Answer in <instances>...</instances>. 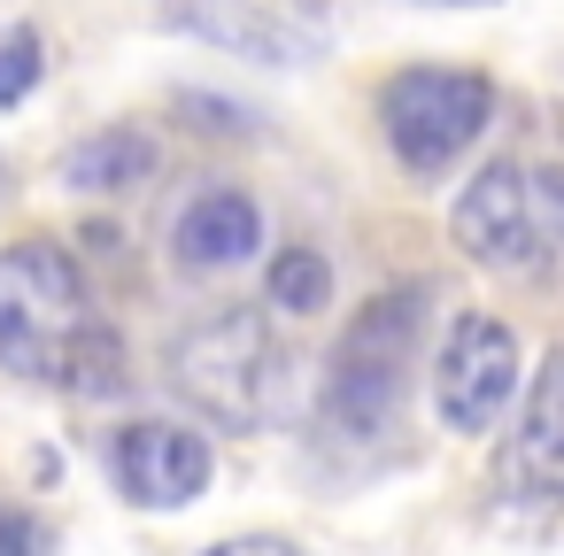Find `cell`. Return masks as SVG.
<instances>
[{
	"label": "cell",
	"instance_id": "obj_1",
	"mask_svg": "<svg viewBox=\"0 0 564 556\" xmlns=\"http://www.w3.org/2000/svg\"><path fill=\"white\" fill-rule=\"evenodd\" d=\"M0 371H17L32 386H63V394L124 386V340L101 325L78 255L55 240L0 248Z\"/></svg>",
	"mask_w": 564,
	"mask_h": 556
},
{
	"label": "cell",
	"instance_id": "obj_2",
	"mask_svg": "<svg viewBox=\"0 0 564 556\" xmlns=\"http://www.w3.org/2000/svg\"><path fill=\"white\" fill-rule=\"evenodd\" d=\"M171 386L225 433H263L294 394V356L263 309H209L171 348Z\"/></svg>",
	"mask_w": 564,
	"mask_h": 556
},
{
	"label": "cell",
	"instance_id": "obj_3",
	"mask_svg": "<svg viewBox=\"0 0 564 556\" xmlns=\"http://www.w3.org/2000/svg\"><path fill=\"white\" fill-rule=\"evenodd\" d=\"M456 248L495 279H541L564 255V171L556 163H487L456 209Z\"/></svg>",
	"mask_w": 564,
	"mask_h": 556
},
{
	"label": "cell",
	"instance_id": "obj_4",
	"mask_svg": "<svg viewBox=\"0 0 564 556\" xmlns=\"http://www.w3.org/2000/svg\"><path fill=\"white\" fill-rule=\"evenodd\" d=\"M417 325H425V286L371 294V302L348 317L340 356H333V379H325V417H333L340 433L379 440V433L402 417V386H410Z\"/></svg>",
	"mask_w": 564,
	"mask_h": 556
},
{
	"label": "cell",
	"instance_id": "obj_5",
	"mask_svg": "<svg viewBox=\"0 0 564 556\" xmlns=\"http://www.w3.org/2000/svg\"><path fill=\"white\" fill-rule=\"evenodd\" d=\"M495 117V86L479 70H448V63H417L394 70L379 86V132L410 171H448Z\"/></svg>",
	"mask_w": 564,
	"mask_h": 556
},
{
	"label": "cell",
	"instance_id": "obj_6",
	"mask_svg": "<svg viewBox=\"0 0 564 556\" xmlns=\"http://www.w3.org/2000/svg\"><path fill=\"white\" fill-rule=\"evenodd\" d=\"M518 394V340L502 317H456V332L441 340V371H433V402L448 433H495V417Z\"/></svg>",
	"mask_w": 564,
	"mask_h": 556
},
{
	"label": "cell",
	"instance_id": "obj_7",
	"mask_svg": "<svg viewBox=\"0 0 564 556\" xmlns=\"http://www.w3.org/2000/svg\"><path fill=\"white\" fill-rule=\"evenodd\" d=\"M171 24L225 47V55H248V63H310L325 47V9L317 0H171Z\"/></svg>",
	"mask_w": 564,
	"mask_h": 556
},
{
	"label": "cell",
	"instance_id": "obj_8",
	"mask_svg": "<svg viewBox=\"0 0 564 556\" xmlns=\"http://www.w3.org/2000/svg\"><path fill=\"white\" fill-rule=\"evenodd\" d=\"M495 487L510 502L564 510V348L541 356V371L525 386V410H518V425L495 448Z\"/></svg>",
	"mask_w": 564,
	"mask_h": 556
},
{
	"label": "cell",
	"instance_id": "obj_9",
	"mask_svg": "<svg viewBox=\"0 0 564 556\" xmlns=\"http://www.w3.org/2000/svg\"><path fill=\"white\" fill-rule=\"evenodd\" d=\"M109 471H117L124 502H140V510H186L209 487L217 456H209L202 433H186L171 417H140V425H124L109 440Z\"/></svg>",
	"mask_w": 564,
	"mask_h": 556
},
{
	"label": "cell",
	"instance_id": "obj_10",
	"mask_svg": "<svg viewBox=\"0 0 564 556\" xmlns=\"http://www.w3.org/2000/svg\"><path fill=\"white\" fill-rule=\"evenodd\" d=\"M171 248H178V263H186V271H232V263H248V255L263 248V217H256V201H248V194L209 186V194H194V201H186V217H178Z\"/></svg>",
	"mask_w": 564,
	"mask_h": 556
},
{
	"label": "cell",
	"instance_id": "obj_11",
	"mask_svg": "<svg viewBox=\"0 0 564 556\" xmlns=\"http://www.w3.org/2000/svg\"><path fill=\"white\" fill-rule=\"evenodd\" d=\"M155 163H163V155H155L148 132L109 124V132H94L86 148L63 155V186H70V194H132V186L155 178Z\"/></svg>",
	"mask_w": 564,
	"mask_h": 556
},
{
	"label": "cell",
	"instance_id": "obj_12",
	"mask_svg": "<svg viewBox=\"0 0 564 556\" xmlns=\"http://www.w3.org/2000/svg\"><path fill=\"white\" fill-rule=\"evenodd\" d=\"M325 302H333V263H325L317 248H279V255H271V309L310 317V309H325Z\"/></svg>",
	"mask_w": 564,
	"mask_h": 556
},
{
	"label": "cell",
	"instance_id": "obj_13",
	"mask_svg": "<svg viewBox=\"0 0 564 556\" xmlns=\"http://www.w3.org/2000/svg\"><path fill=\"white\" fill-rule=\"evenodd\" d=\"M40 78H47V47H40V32H0V109H17Z\"/></svg>",
	"mask_w": 564,
	"mask_h": 556
},
{
	"label": "cell",
	"instance_id": "obj_14",
	"mask_svg": "<svg viewBox=\"0 0 564 556\" xmlns=\"http://www.w3.org/2000/svg\"><path fill=\"white\" fill-rule=\"evenodd\" d=\"M55 548V533L32 517V510H9L0 502V556H47Z\"/></svg>",
	"mask_w": 564,
	"mask_h": 556
},
{
	"label": "cell",
	"instance_id": "obj_15",
	"mask_svg": "<svg viewBox=\"0 0 564 556\" xmlns=\"http://www.w3.org/2000/svg\"><path fill=\"white\" fill-rule=\"evenodd\" d=\"M202 556H302V548L294 541H271V533H232V541H217Z\"/></svg>",
	"mask_w": 564,
	"mask_h": 556
},
{
	"label": "cell",
	"instance_id": "obj_16",
	"mask_svg": "<svg viewBox=\"0 0 564 556\" xmlns=\"http://www.w3.org/2000/svg\"><path fill=\"white\" fill-rule=\"evenodd\" d=\"M425 9H495V0H425Z\"/></svg>",
	"mask_w": 564,
	"mask_h": 556
}]
</instances>
